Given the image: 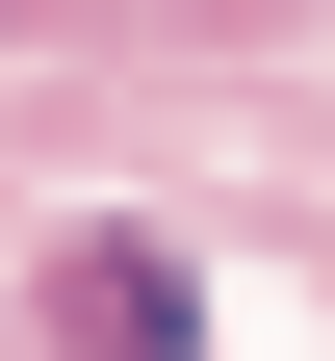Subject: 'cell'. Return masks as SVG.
Returning a JSON list of instances; mask_svg holds the SVG:
<instances>
[{
	"label": "cell",
	"instance_id": "obj_1",
	"mask_svg": "<svg viewBox=\"0 0 335 361\" xmlns=\"http://www.w3.org/2000/svg\"><path fill=\"white\" fill-rule=\"evenodd\" d=\"M52 336H78V361H181V258H129V233H104V258L52 284Z\"/></svg>",
	"mask_w": 335,
	"mask_h": 361
},
{
	"label": "cell",
	"instance_id": "obj_2",
	"mask_svg": "<svg viewBox=\"0 0 335 361\" xmlns=\"http://www.w3.org/2000/svg\"><path fill=\"white\" fill-rule=\"evenodd\" d=\"M0 26H52V0H0Z\"/></svg>",
	"mask_w": 335,
	"mask_h": 361
}]
</instances>
